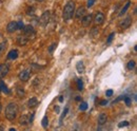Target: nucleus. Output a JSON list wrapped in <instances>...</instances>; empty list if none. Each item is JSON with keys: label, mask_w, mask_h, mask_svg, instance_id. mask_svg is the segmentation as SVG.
I'll use <instances>...</instances> for the list:
<instances>
[{"label": "nucleus", "mask_w": 137, "mask_h": 131, "mask_svg": "<svg viewBox=\"0 0 137 131\" xmlns=\"http://www.w3.org/2000/svg\"><path fill=\"white\" fill-rule=\"evenodd\" d=\"M75 13V2L70 0L67 1L66 4L63 7V12H62V18L64 21H68L74 15Z\"/></svg>", "instance_id": "obj_1"}, {"label": "nucleus", "mask_w": 137, "mask_h": 131, "mask_svg": "<svg viewBox=\"0 0 137 131\" xmlns=\"http://www.w3.org/2000/svg\"><path fill=\"white\" fill-rule=\"evenodd\" d=\"M18 113V106L16 103H10L5 108V117L8 121H14Z\"/></svg>", "instance_id": "obj_2"}, {"label": "nucleus", "mask_w": 137, "mask_h": 131, "mask_svg": "<svg viewBox=\"0 0 137 131\" xmlns=\"http://www.w3.org/2000/svg\"><path fill=\"white\" fill-rule=\"evenodd\" d=\"M50 21H51V12L50 11H45L39 19V24L41 27H45V26H48Z\"/></svg>", "instance_id": "obj_3"}, {"label": "nucleus", "mask_w": 137, "mask_h": 131, "mask_svg": "<svg viewBox=\"0 0 137 131\" xmlns=\"http://www.w3.org/2000/svg\"><path fill=\"white\" fill-rule=\"evenodd\" d=\"M92 21H93V15L92 14H88V15H84L82 17V19H81V24H82V27L88 28V27L91 26Z\"/></svg>", "instance_id": "obj_4"}, {"label": "nucleus", "mask_w": 137, "mask_h": 131, "mask_svg": "<svg viewBox=\"0 0 137 131\" xmlns=\"http://www.w3.org/2000/svg\"><path fill=\"white\" fill-rule=\"evenodd\" d=\"M105 19H106V17H105V15L102 14L101 12H97L96 14H95V17H94V23L96 24V26H100V24H102L105 22Z\"/></svg>", "instance_id": "obj_5"}, {"label": "nucleus", "mask_w": 137, "mask_h": 131, "mask_svg": "<svg viewBox=\"0 0 137 131\" xmlns=\"http://www.w3.org/2000/svg\"><path fill=\"white\" fill-rule=\"evenodd\" d=\"M30 76H31V70L25 69V70H22V71L19 73L18 77H19V79H20L21 81H27V80H29Z\"/></svg>", "instance_id": "obj_6"}, {"label": "nucleus", "mask_w": 137, "mask_h": 131, "mask_svg": "<svg viewBox=\"0 0 137 131\" xmlns=\"http://www.w3.org/2000/svg\"><path fill=\"white\" fill-rule=\"evenodd\" d=\"M8 71H10V67L6 63H0V78L5 77Z\"/></svg>", "instance_id": "obj_7"}, {"label": "nucleus", "mask_w": 137, "mask_h": 131, "mask_svg": "<svg viewBox=\"0 0 137 131\" xmlns=\"http://www.w3.org/2000/svg\"><path fill=\"white\" fill-rule=\"evenodd\" d=\"M18 30V27H17V21H11V22L7 23L6 26V31L7 33H14Z\"/></svg>", "instance_id": "obj_8"}, {"label": "nucleus", "mask_w": 137, "mask_h": 131, "mask_svg": "<svg viewBox=\"0 0 137 131\" xmlns=\"http://www.w3.org/2000/svg\"><path fill=\"white\" fill-rule=\"evenodd\" d=\"M22 30H23V34H24L25 36H28V37H30L31 35H33L34 33H35V31H34V28H33L31 24L23 27V28H22Z\"/></svg>", "instance_id": "obj_9"}, {"label": "nucleus", "mask_w": 137, "mask_h": 131, "mask_svg": "<svg viewBox=\"0 0 137 131\" xmlns=\"http://www.w3.org/2000/svg\"><path fill=\"white\" fill-rule=\"evenodd\" d=\"M17 42H18L19 46H25L27 43L29 42V37L25 36L24 34L23 35H20V36L17 37Z\"/></svg>", "instance_id": "obj_10"}, {"label": "nucleus", "mask_w": 137, "mask_h": 131, "mask_svg": "<svg viewBox=\"0 0 137 131\" xmlns=\"http://www.w3.org/2000/svg\"><path fill=\"white\" fill-rule=\"evenodd\" d=\"M18 55H19L18 50L13 49V50H11V51L7 53V59H11V60L17 59V58H18Z\"/></svg>", "instance_id": "obj_11"}, {"label": "nucleus", "mask_w": 137, "mask_h": 131, "mask_svg": "<svg viewBox=\"0 0 137 131\" xmlns=\"http://www.w3.org/2000/svg\"><path fill=\"white\" fill-rule=\"evenodd\" d=\"M19 124L21 126H27V125H29L30 124V115L29 114H23V115H22L20 117V119H19Z\"/></svg>", "instance_id": "obj_12"}, {"label": "nucleus", "mask_w": 137, "mask_h": 131, "mask_svg": "<svg viewBox=\"0 0 137 131\" xmlns=\"http://www.w3.org/2000/svg\"><path fill=\"white\" fill-rule=\"evenodd\" d=\"M132 24V17H127L125 19H123V21H121V23H120V27L122 29H128L130 26Z\"/></svg>", "instance_id": "obj_13"}, {"label": "nucleus", "mask_w": 137, "mask_h": 131, "mask_svg": "<svg viewBox=\"0 0 137 131\" xmlns=\"http://www.w3.org/2000/svg\"><path fill=\"white\" fill-rule=\"evenodd\" d=\"M84 15H85V9H84L83 6H80L79 9H77L76 13H75V17H76L77 19H80V18L83 17Z\"/></svg>", "instance_id": "obj_14"}, {"label": "nucleus", "mask_w": 137, "mask_h": 131, "mask_svg": "<svg viewBox=\"0 0 137 131\" xmlns=\"http://www.w3.org/2000/svg\"><path fill=\"white\" fill-rule=\"evenodd\" d=\"M108 121V116L106 113H100L98 116V124L99 125H105Z\"/></svg>", "instance_id": "obj_15"}, {"label": "nucleus", "mask_w": 137, "mask_h": 131, "mask_svg": "<svg viewBox=\"0 0 137 131\" xmlns=\"http://www.w3.org/2000/svg\"><path fill=\"white\" fill-rule=\"evenodd\" d=\"M76 70H77L78 73H80V74H82L85 71V67H84V64H83L82 61H78L77 62V64H76Z\"/></svg>", "instance_id": "obj_16"}, {"label": "nucleus", "mask_w": 137, "mask_h": 131, "mask_svg": "<svg viewBox=\"0 0 137 131\" xmlns=\"http://www.w3.org/2000/svg\"><path fill=\"white\" fill-rule=\"evenodd\" d=\"M37 105H38V100L36 97H31L29 100V102H28V106L30 108H35Z\"/></svg>", "instance_id": "obj_17"}, {"label": "nucleus", "mask_w": 137, "mask_h": 131, "mask_svg": "<svg viewBox=\"0 0 137 131\" xmlns=\"http://www.w3.org/2000/svg\"><path fill=\"white\" fill-rule=\"evenodd\" d=\"M130 4H131V2L129 1V2H127L124 4V6L121 9V11H120V13H119V16H123L125 13H127V11H128V9L130 7Z\"/></svg>", "instance_id": "obj_18"}, {"label": "nucleus", "mask_w": 137, "mask_h": 131, "mask_svg": "<svg viewBox=\"0 0 137 131\" xmlns=\"http://www.w3.org/2000/svg\"><path fill=\"white\" fill-rule=\"evenodd\" d=\"M0 90H1L2 92H4V93H6V94H8V93H10V91H8V89H7L6 85H5L2 80L0 81Z\"/></svg>", "instance_id": "obj_19"}, {"label": "nucleus", "mask_w": 137, "mask_h": 131, "mask_svg": "<svg viewBox=\"0 0 137 131\" xmlns=\"http://www.w3.org/2000/svg\"><path fill=\"white\" fill-rule=\"evenodd\" d=\"M41 125H42L43 128H48L49 127V118H48V116H43L42 121H41Z\"/></svg>", "instance_id": "obj_20"}, {"label": "nucleus", "mask_w": 137, "mask_h": 131, "mask_svg": "<svg viewBox=\"0 0 137 131\" xmlns=\"http://www.w3.org/2000/svg\"><path fill=\"white\" fill-rule=\"evenodd\" d=\"M17 95H18V97H23L24 96V90H23V88H20V87H18L17 88Z\"/></svg>", "instance_id": "obj_21"}, {"label": "nucleus", "mask_w": 137, "mask_h": 131, "mask_svg": "<svg viewBox=\"0 0 137 131\" xmlns=\"http://www.w3.org/2000/svg\"><path fill=\"white\" fill-rule=\"evenodd\" d=\"M135 66H136V62H135L134 60H130V61L128 62V66H127V68H128L129 70H133V69L135 68Z\"/></svg>", "instance_id": "obj_22"}, {"label": "nucleus", "mask_w": 137, "mask_h": 131, "mask_svg": "<svg viewBox=\"0 0 137 131\" xmlns=\"http://www.w3.org/2000/svg\"><path fill=\"white\" fill-rule=\"evenodd\" d=\"M77 88L79 91H82L83 90V83L81 79H77Z\"/></svg>", "instance_id": "obj_23"}, {"label": "nucleus", "mask_w": 137, "mask_h": 131, "mask_svg": "<svg viewBox=\"0 0 137 131\" xmlns=\"http://www.w3.org/2000/svg\"><path fill=\"white\" fill-rule=\"evenodd\" d=\"M56 46H57V43H56V42H54V43H52V45L49 47L48 51H49V53H50V54H52V53L54 52V50L56 49Z\"/></svg>", "instance_id": "obj_24"}, {"label": "nucleus", "mask_w": 137, "mask_h": 131, "mask_svg": "<svg viewBox=\"0 0 137 131\" xmlns=\"http://www.w3.org/2000/svg\"><path fill=\"white\" fill-rule=\"evenodd\" d=\"M114 37H115V33H111V34L109 35V37H108V39H107V45H110Z\"/></svg>", "instance_id": "obj_25"}, {"label": "nucleus", "mask_w": 137, "mask_h": 131, "mask_svg": "<svg viewBox=\"0 0 137 131\" xmlns=\"http://www.w3.org/2000/svg\"><path fill=\"white\" fill-rule=\"evenodd\" d=\"M79 109H80L81 111H85L87 109H88V104L84 103V102H82V103L80 104V106H79Z\"/></svg>", "instance_id": "obj_26"}, {"label": "nucleus", "mask_w": 137, "mask_h": 131, "mask_svg": "<svg viewBox=\"0 0 137 131\" xmlns=\"http://www.w3.org/2000/svg\"><path fill=\"white\" fill-rule=\"evenodd\" d=\"M96 0H88V3H87V6L88 7H91V6H93L94 3H95Z\"/></svg>", "instance_id": "obj_27"}, {"label": "nucleus", "mask_w": 137, "mask_h": 131, "mask_svg": "<svg viewBox=\"0 0 137 131\" xmlns=\"http://www.w3.org/2000/svg\"><path fill=\"white\" fill-rule=\"evenodd\" d=\"M96 34H98V30H97L96 28H93V29H92V32H91V36L94 37Z\"/></svg>", "instance_id": "obj_28"}, {"label": "nucleus", "mask_w": 137, "mask_h": 131, "mask_svg": "<svg viewBox=\"0 0 137 131\" xmlns=\"http://www.w3.org/2000/svg\"><path fill=\"white\" fill-rule=\"evenodd\" d=\"M123 100H124L125 104H127V106H130V105H131V98H130V97L124 96V97H123Z\"/></svg>", "instance_id": "obj_29"}, {"label": "nucleus", "mask_w": 137, "mask_h": 131, "mask_svg": "<svg viewBox=\"0 0 137 131\" xmlns=\"http://www.w3.org/2000/svg\"><path fill=\"white\" fill-rule=\"evenodd\" d=\"M125 126H129V122L128 121H123V122H121L119 125H118V127H125Z\"/></svg>", "instance_id": "obj_30"}, {"label": "nucleus", "mask_w": 137, "mask_h": 131, "mask_svg": "<svg viewBox=\"0 0 137 131\" xmlns=\"http://www.w3.org/2000/svg\"><path fill=\"white\" fill-rule=\"evenodd\" d=\"M17 27H18V30H22V28H23V22L22 21H17Z\"/></svg>", "instance_id": "obj_31"}, {"label": "nucleus", "mask_w": 137, "mask_h": 131, "mask_svg": "<svg viewBox=\"0 0 137 131\" xmlns=\"http://www.w3.org/2000/svg\"><path fill=\"white\" fill-rule=\"evenodd\" d=\"M67 111H68V109H67V108H65L64 110H63V113H62V115H61V118H60V122H62V119H63V117H64V116L66 115Z\"/></svg>", "instance_id": "obj_32"}, {"label": "nucleus", "mask_w": 137, "mask_h": 131, "mask_svg": "<svg viewBox=\"0 0 137 131\" xmlns=\"http://www.w3.org/2000/svg\"><path fill=\"white\" fill-rule=\"evenodd\" d=\"M106 95L108 96V97H111L112 95H113V90H107V92H106Z\"/></svg>", "instance_id": "obj_33"}, {"label": "nucleus", "mask_w": 137, "mask_h": 131, "mask_svg": "<svg viewBox=\"0 0 137 131\" xmlns=\"http://www.w3.org/2000/svg\"><path fill=\"white\" fill-rule=\"evenodd\" d=\"M33 119H34V113H32V114L30 115V124L33 123Z\"/></svg>", "instance_id": "obj_34"}, {"label": "nucleus", "mask_w": 137, "mask_h": 131, "mask_svg": "<svg viewBox=\"0 0 137 131\" xmlns=\"http://www.w3.org/2000/svg\"><path fill=\"white\" fill-rule=\"evenodd\" d=\"M107 104H108V101H101V102H100V105H101V106H106Z\"/></svg>", "instance_id": "obj_35"}, {"label": "nucleus", "mask_w": 137, "mask_h": 131, "mask_svg": "<svg viewBox=\"0 0 137 131\" xmlns=\"http://www.w3.org/2000/svg\"><path fill=\"white\" fill-rule=\"evenodd\" d=\"M55 111H56V112H59V107H58V106L55 107Z\"/></svg>", "instance_id": "obj_36"}, {"label": "nucleus", "mask_w": 137, "mask_h": 131, "mask_svg": "<svg viewBox=\"0 0 137 131\" xmlns=\"http://www.w3.org/2000/svg\"><path fill=\"white\" fill-rule=\"evenodd\" d=\"M59 102H63V98H62V96H59Z\"/></svg>", "instance_id": "obj_37"}, {"label": "nucleus", "mask_w": 137, "mask_h": 131, "mask_svg": "<svg viewBox=\"0 0 137 131\" xmlns=\"http://www.w3.org/2000/svg\"><path fill=\"white\" fill-rule=\"evenodd\" d=\"M76 101H80V96H76Z\"/></svg>", "instance_id": "obj_38"}, {"label": "nucleus", "mask_w": 137, "mask_h": 131, "mask_svg": "<svg viewBox=\"0 0 137 131\" xmlns=\"http://www.w3.org/2000/svg\"><path fill=\"white\" fill-rule=\"evenodd\" d=\"M10 131H16L15 128H10Z\"/></svg>", "instance_id": "obj_39"}, {"label": "nucleus", "mask_w": 137, "mask_h": 131, "mask_svg": "<svg viewBox=\"0 0 137 131\" xmlns=\"http://www.w3.org/2000/svg\"><path fill=\"white\" fill-rule=\"evenodd\" d=\"M1 109H2V107H1V103H0V112H1Z\"/></svg>", "instance_id": "obj_40"}, {"label": "nucleus", "mask_w": 137, "mask_h": 131, "mask_svg": "<svg viewBox=\"0 0 137 131\" xmlns=\"http://www.w3.org/2000/svg\"><path fill=\"white\" fill-rule=\"evenodd\" d=\"M37 1H39V2H40V1H42V0H37Z\"/></svg>", "instance_id": "obj_41"}, {"label": "nucleus", "mask_w": 137, "mask_h": 131, "mask_svg": "<svg viewBox=\"0 0 137 131\" xmlns=\"http://www.w3.org/2000/svg\"><path fill=\"white\" fill-rule=\"evenodd\" d=\"M0 92H1V90H0Z\"/></svg>", "instance_id": "obj_42"}, {"label": "nucleus", "mask_w": 137, "mask_h": 131, "mask_svg": "<svg viewBox=\"0 0 137 131\" xmlns=\"http://www.w3.org/2000/svg\"><path fill=\"white\" fill-rule=\"evenodd\" d=\"M0 54H1V52H0Z\"/></svg>", "instance_id": "obj_43"}]
</instances>
